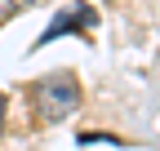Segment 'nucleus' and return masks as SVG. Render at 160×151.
I'll list each match as a JSON object with an SVG mask.
<instances>
[{
	"instance_id": "1",
	"label": "nucleus",
	"mask_w": 160,
	"mask_h": 151,
	"mask_svg": "<svg viewBox=\"0 0 160 151\" xmlns=\"http://www.w3.org/2000/svg\"><path fill=\"white\" fill-rule=\"evenodd\" d=\"M76 107H80V85L71 80V76H53V80H45V85L36 89L40 120H67Z\"/></svg>"
},
{
	"instance_id": "2",
	"label": "nucleus",
	"mask_w": 160,
	"mask_h": 151,
	"mask_svg": "<svg viewBox=\"0 0 160 151\" xmlns=\"http://www.w3.org/2000/svg\"><path fill=\"white\" fill-rule=\"evenodd\" d=\"M93 22H98V13H93L89 5H71V9H62V13L53 18V27H49L45 36H40V45H45V40H53V36H62V31H80V27H93Z\"/></svg>"
}]
</instances>
